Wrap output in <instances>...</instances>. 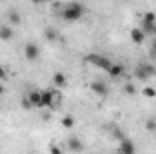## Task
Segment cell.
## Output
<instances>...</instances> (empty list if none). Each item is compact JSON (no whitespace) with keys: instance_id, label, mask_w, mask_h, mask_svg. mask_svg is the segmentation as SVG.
<instances>
[{"instance_id":"obj_4","label":"cell","mask_w":156,"mask_h":154,"mask_svg":"<svg viewBox=\"0 0 156 154\" xmlns=\"http://www.w3.org/2000/svg\"><path fill=\"white\" fill-rule=\"evenodd\" d=\"M42 107H44V109H49V111H53V109L58 107V102H56V98H55V91H53V89L42 91Z\"/></svg>"},{"instance_id":"obj_13","label":"cell","mask_w":156,"mask_h":154,"mask_svg":"<svg viewBox=\"0 0 156 154\" xmlns=\"http://www.w3.org/2000/svg\"><path fill=\"white\" fill-rule=\"evenodd\" d=\"M0 40H2V42L13 40V29H11V26H5V24L0 26Z\"/></svg>"},{"instance_id":"obj_10","label":"cell","mask_w":156,"mask_h":154,"mask_svg":"<svg viewBox=\"0 0 156 154\" xmlns=\"http://www.w3.org/2000/svg\"><path fill=\"white\" fill-rule=\"evenodd\" d=\"M109 76L111 78H120L125 75V65H122V64H113L111 67H109Z\"/></svg>"},{"instance_id":"obj_12","label":"cell","mask_w":156,"mask_h":154,"mask_svg":"<svg viewBox=\"0 0 156 154\" xmlns=\"http://www.w3.org/2000/svg\"><path fill=\"white\" fill-rule=\"evenodd\" d=\"M142 31L145 35H151V37H156V22H149V20H142Z\"/></svg>"},{"instance_id":"obj_11","label":"cell","mask_w":156,"mask_h":154,"mask_svg":"<svg viewBox=\"0 0 156 154\" xmlns=\"http://www.w3.org/2000/svg\"><path fill=\"white\" fill-rule=\"evenodd\" d=\"M53 83H55L56 89H64V87H67V76L64 73H55L53 75Z\"/></svg>"},{"instance_id":"obj_24","label":"cell","mask_w":156,"mask_h":154,"mask_svg":"<svg viewBox=\"0 0 156 154\" xmlns=\"http://www.w3.org/2000/svg\"><path fill=\"white\" fill-rule=\"evenodd\" d=\"M7 76H9V75H7L5 67H4V65H0V80H2V82H5V80H7Z\"/></svg>"},{"instance_id":"obj_8","label":"cell","mask_w":156,"mask_h":154,"mask_svg":"<svg viewBox=\"0 0 156 154\" xmlns=\"http://www.w3.org/2000/svg\"><path fill=\"white\" fill-rule=\"evenodd\" d=\"M145 33L142 31V27H133L131 29V40H133V44H144V40H145Z\"/></svg>"},{"instance_id":"obj_3","label":"cell","mask_w":156,"mask_h":154,"mask_svg":"<svg viewBox=\"0 0 156 154\" xmlns=\"http://www.w3.org/2000/svg\"><path fill=\"white\" fill-rule=\"evenodd\" d=\"M134 76H136V80L145 82V80H149L151 76H156V67L153 65V64L144 62V64L136 65V69H134Z\"/></svg>"},{"instance_id":"obj_22","label":"cell","mask_w":156,"mask_h":154,"mask_svg":"<svg viewBox=\"0 0 156 154\" xmlns=\"http://www.w3.org/2000/svg\"><path fill=\"white\" fill-rule=\"evenodd\" d=\"M142 20H149V22H156V13H153V11H147V13H144Z\"/></svg>"},{"instance_id":"obj_16","label":"cell","mask_w":156,"mask_h":154,"mask_svg":"<svg viewBox=\"0 0 156 154\" xmlns=\"http://www.w3.org/2000/svg\"><path fill=\"white\" fill-rule=\"evenodd\" d=\"M7 18H9V24H13V26H20L22 24V16H20L18 11H9Z\"/></svg>"},{"instance_id":"obj_2","label":"cell","mask_w":156,"mask_h":154,"mask_svg":"<svg viewBox=\"0 0 156 154\" xmlns=\"http://www.w3.org/2000/svg\"><path fill=\"white\" fill-rule=\"evenodd\" d=\"M83 60H85L87 64H91V65L102 69V71H109V67L113 65V62H111L107 56H102V54H98V53H89Z\"/></svg>"},{"instance_id":"obj_18","label":"cell","mask_w":156,"mask_h":154,"mask_svg":"<svg viewBox=\"0 0 156 154\" xmlns=\"http://www.w3.org/2000/svg\"><path fill=\"white\" fill-rule=\"evenodd\" d=\"M111 132H113V136H115V138H116L118 142H120V140H123V138H125V134H123V131H122V129H120V127H118V125H111Z\"/></svg>"},{"instance_id":"obj_28","label":"cell","mask_w":156,"mask_h":154,"mask_svg":"<svg viewBox=\"0 0 156 154\" xmlns=\"http://www.w3.org/2000/svg\"><path fill=\"white\" fill-rule=\"evenodd\" d=\"M31 2H33V4H42L44 0H31Z\"/></svg>"},{"instance_id":"obj_21","label":"cell","mask_w":156,"mask_h":154,"mask_svg":"<svg viewBox=\"0 0 156 154\" xmlns=\"http://www.w3.org/2000/svg\"><path fill=\"white\" fill-rule=\"evenodd\" d=\"M20 105L26 109V111H29V109H33V103L29 102V98L27 96H22V100H20Z\"/></svg>"},{"instance_id":"obj_20","label":"cell","mask_w":156,"mask_h":154,"mask_svg":"<svg viewBox=\"0 0 156 154\" xmlns=\"http://www.w3.org/2000/svg\"><path fill=\"white\" fill-rule=\"evenodd\" d=\"M142 94H144L145 98H154V96H156V89H154V87H144Z\"/></svg>"},{"instance_id":"obj_17","label":"cell","mask_w":156,"mask_h":154,"mask_svg":"<svg viewBox=\"0 0 156 154\" xmlns=\"http://www.w3.org/2000/svg\"><path fill=\"white\" fill-rule=\"evenodd\" d=\"M123 93L129 94V96H136V85H134L133 82H127V83L123 85Z\"/></svg>"},{"instance_id":"obj_1","label":"cell","mask_w":156,"mask_h":154,"mask_svg":"<svg viewBox=\"0 0 156 154\" xmlns=\"http://www.w3.org/2000/svg\"><path fill=\"white\" fill-rule=\"evenodd\" d=\"M85 13V5L80 2H69L67 5H64L62 9V18L67 22H78Z\"/></svg>"},{"instance_id":"obj_26","label":"cell","mask_w":156,"mask_h":154,"mask_svg":"<svg viewBox=\"0 0 156 154\" xmlns=\"http://www.w3.org/2000/svg\"><path fill=\"white\" fill-rule=\"evenodd\" d=\"M49 152H53V154H62V149H60V147H55V145H51V147H49Z\"/></svg>"},{"instance_id":"obj_14","label":"cell","mask_w":156,"mask_h":154,"mask_svg":"<svg viewBox=\"0 0 156 154\" xmlns=\"http://www.w3.org/2000/svg\"><path fill=\"white\" fill-rule=\"evenodd\" d=\"M67 147H69L73 152H78V151H82V149H83V145H82V142H80V138H78V136H71V138L67 140Z\"/></svg>"},{"instance_id":"obj_19","label":"cell","mask_w":156,"mask_h":154,"mask_svg":"<svg viewBox=\"0 0 156 154\" xmlns=\"http://www.w3.org/2000/svg\"><path fill=\"white\" fill-rule=\"evenodd\" d=\"M62 125H64L66 129H73V127H75V118H73V116H64V118H62Z\"/></svg>"},{"instance_id":"obj_27","label":"cell","mask_w":156,"mask_h":154,"mask_svg":"<svg viewBox=\"0 0 156 154\" xmlns=\"http://www.w3.org/2000/svg\"><path fill=\"white\" fill-rule=\"evenodd\" d=\"M4 93H5V87H4V85H2V83H0V96H2V94H4Z\"/></svg>"},{"instance_id":"obj_25","label":"cell","mask_w":156,"mask_h":154,"mask_svg":"<svg viewBox=\"0 0 156 154\" xmlns=\"http://www.w3.org/2000/svg\"><path fill=\"white\" fill-rule=\"evenodd\" d=\"M149 53H151V56L156 60V38L153 40V45H151V49H149Z\"/></svg>"},{"instance_id":"obj_6","label":"cell","mask_w":156,"mask_h":154,"mask_svg":"<svg viewBox=\"0 0 156 154\" xmlns=\"http://www.w3.org/2000/svg\"><path fill=\"white\" fill-rule=\"evenodd\" d=\"M91 91L94 93V94H98V96H107L109 94V87H107V83L105 82H102V80H96V82H91Z\"/></svg>"},{"instance_id":"obj_5","label":"cell","mask_w":156,"mask_h":154,"mask_svg":"<svg viewBox=\"0 0 156 154\" xmlns=\"http://www.w3.org/2000/svg\"><path fill=\"white\" fill-rule=\"evenodd\" d=\"M24 56H26L29 62L38 60V56H40L38 44H35V42H27V44H26V47H24Z\"/></svg>"},{"instance_id":"obj_9","label":"cell","mask_w":156,"mask_h":154,"mask_svg":"<svg viewBox=\"0 0 156 154\" xmlns=\"http://www.w3.org/2000/svg\"><path fill=\"white\" fill-rule=\"evenodd\" d=\"M27 98H29V102L33 103V107H42V91H29L27 94H26Z\"/></svg>"},{"instance_id":"obj_23","label":"cell","mask_w":156,"mask_h":154,"mask_svg":"<svg viewBox=\"0 0 156 154\" xmlns=\"http://www.w3.org/2000/svg\"><path fill=\"white\" fill-rule=\"evenodd\" d=\"M145 129H147L149 132H154L156 131V120H147V121H145Z\"/></svg>"},{"instance_id":"obj_7","label":"cell","mask_w":156,"mask_h":154,"mask_svg":"<svg viewBox=\"0 0 156 154\" xmlns=\"http://www.w3.org/2000/svg\"><path fill=\"white\" fill-rule=\"evenodd\" d=\"M118 151L122 154H133L136 151V147H134V143L131 142V140H127V138H123V140H120V147H118Z\"/></svg>"},{"instance_id":"obj_15","label":"cell","mask_w":156,"mask_h":154,"mask_svg":"<svg viewBox=\"0 0 156 154\" xmlns=\"http://www.w3.org/2000/svg\"><path fill=\"white\" fill-rule=\"evenodd\" d=\"M44 37H45V40H49V42H56V40L60 38L55 27H45V31H44Z\"/></svg>"}]
</instances>
